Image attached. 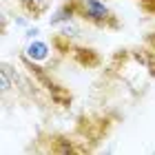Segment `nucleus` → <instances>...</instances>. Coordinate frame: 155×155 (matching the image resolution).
<instances>
[{"mask_svg":"<svg viewBox=\"0 0 155 155\" xmlns=\"http://www.w3.org/2000/svg\"><path fill=\"white\" fill-rule=\"evenodd\" d=\"M38 33H40V29H38V27H29V29L25 31V38H29V40H33V38L38 36Z\"/></svg>","mask_w":155,"mask_h":155,"instance_id":"423d86ee","label":"nucleus"},{"mask_svg":"<svg viewBox=\"0 0 155 155\" xmlns=\"http://www.w3.org/2000/svg\"><path fill=\"white\" fill-rule=\"evenodd\" d=\"M75 13H78V0H75V2H71V5L60 7V9L55 11L51 18H49V25H51V27H58V25H62V22H69Z\"/></svg>","mask_w":155,"mask_h":155,"instance_id":"f03ea898","label":"nucleus"},{"mask_svg":"<svg viewBox=\"0 0 155 155\" xmlns=\"http://www.w3.org/2000/svg\"><path fill=\"white\" fill-rule=\"evenodd\" d=\"M13 78H11V73L7 71V67L2 64V69H0V91H2V93H7V91H9L11 87H13Z\"/></svg>","mask_w":155,"mask_h":155,"instance_id":"20e7f679","label":"nucleus"},{"mask_svg":"<svg viewBox=\"0 0 155 155\" xmlns=\"http://www.w3.org/2000/svg\"><path fill=\"white\" fill-rule=\"evenodd\" d=\"M22 2H25L27 7H29V9H31L33 13H38V11H42V9L47 7L49 0H22Z\"/></svg>","mask_w":155,"mask_h":155,"instance_id":"39448f33","label":"nucleus"},{"mask_svg":"<svg viewBox=\"0 0 155 155\" xmlns=\"http://www.w3.org/2000/svg\"><path fill=\"white\" fill-rule=\"evenodd\" d=\"M78 13L100 27L111 20V11L102 0H78Z\"/></svg>","mask_w":155,"mask_h":155,"instance_id":"f257e3e1","label":"nucleus"},{"mask_svg":"<svg viewBox=\"0 0 155 155\" xmlns=\"http://www.w3.org/2000/svg\"><path fill=\"white\" fill-rule=\"evenodd\" d=\"M25 55L31 62H42V60L49 58V45H47V42H42V40H33V42H29Z\"/></svg>","mask_w":155,"mask_h":155,"instance_id":"7ed1b4c3","label":"nucleus"},{"mask_svg":"<svg viewBox=\"0 0 155 155\" xmlns=\"http://www.w3.org/2000/svg\"><path fill=\"white\" fill-rule=\"evenodd\" d=\"M16 25H22V27H25V25H27V20H25V18H16Z\"/></svg>","mask_w":155,"mask_h":155,"instance_id":"0eeeda50","label":"nucleus"}]
</instances>
